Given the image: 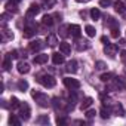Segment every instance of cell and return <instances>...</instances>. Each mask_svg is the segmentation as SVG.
<instances>
[{"label":"cell","instance_id":"obj_6","mask_svg":"<svg viewBox=\"0 0 126 126\" xmlns=\"http://www.w3.org/2000/svg\"><path fill=\"white\" fill-rule=\"evenodd\" d=\"M39 12H40V6L36 5V3H33V5H30V8L27 9V18H33V16H36Z\"/></svg>","mask_w":126,"mask_h":126},{"label":"cell","instance_id":"obj_12","mask_svg":"<svg viewBox=\"0 0 126 126\" xmlns=\"http://www.w3.org/2000/svg\"><path fill=\"white\" fill-rule=\"evenodd\" d=\"M59 50H61V53L68 55V53L71 52V46H70V43H67V42H62V43H59Z\"/></svg>","mask_w":126,"mask_h":126},{"label":"cell","instance_id":"obj_24","mask_svg":"<svg viewBox=\"0 0 126 126\" xmlns=\"http://www.w3.org/2000/svg\"><path fill=\"white\" fill-rule=\"evenodd\" d=\"M2 34H3V40H12V39H14V33H11V31L6 30V28H3Z\"/></svg>","mask_w":126,"mask_h":126},{"label":"cell","instance_id":"obj_30","mask_svg":"<svg viewBox=\"0 0 126 126\" xmlns=\"http://www.w3.org/2000/svg\"><path fill=\"white\" fill-rule=\"evenodd\" d=\"M113 77H114V73H105V74L101 76V80H102V82H110Z\"/></svg>","mask_w":126,"mask_h":126},{"label":"cell","instance_id":"obj_42","mask_svg":"<svg viewBox=\"0 0 126 126\" xmlns=\"http://www.w3.org/2000/svg\"><path fill=\"white\" fill-rule=\"evenodd\" d=\"M76 2H79V3H88L89 0H76Z\"/></svg>","mask_w":126,"mask_h":126},{"label":"cell","instance_id":"obj_5","mask_svg":"<svg viewBox=\"0 0 126 126\" xmlns=\"http://www.w3.org/2000/svg\"><path fill=\"white\" fill-rule=\"evenodd\" d=\"M117 50H119V46H117L116 43H108V45H105V49H104V52H105L110 58H114V56L117 55Z\"/></svg>","mask_w":126,"mask_h":126},{"label":"cell","instance_id":"obj_27","mask_svg":"<svg viewBox=\"0 0 126 126\" xmlns=\"http://www.w3.org/2000/svg\"><path fill=\"white\" fill-rule=\"evenodd\" d=\"M70 28V25H61V28H59V34L62 36V37H67L70 33H67V30Z\"/></svg>","mask_w":126,"mask_h":126},{"label":"cell","instance_id":"obj_23","mask_svg":"<svg viewBox=\"0 0 126 126\" xmlns=\"http://www.w3.org/2000/svg\"><path fill=\"white\" fill-rule=\"evenodd\" d=\"M85 31H86V34H88L89 37H95V34H96V31H95V28H94L92 25H86V27H85Z\"/></svg>","mask_w":126,"mask_h":126},{"label":"cell","instance_id":"obj_26","mask_svg":"<svg viewBox=\"0 0 126 126\" xmlns=\"http://www.w3.org/2000/svg\"><path fill=\"white\" fill-rule=\"evenodd\" d=\"M19 105H21V102L18 101V98L12 96V99H11V108L12 110H16V108H19Z\"/></svg>","mask_w":126,"mask_h":126},{"label":"cell","instance_id":"obj_8","mask_svg":"<svg viewBox=\"0 0 126 126\" xmlns=\"http://www.w3.org/2000/svg\"><path fill=\"white\" fill-rule=\"evenodd\" d=\"M70 34H71L73 37L79 39L80 34H82V28H80L79 25H76V24H71V25H70Z\"/></svg>","mask_w":126,"mask_h":126},{"label":"cell","instance_id":"obj_32","mask_svg":"<svg viewBox=\"0 0 126 126\" xmlns=\"http://www.w3.org/2000/svg\"><path fill=\"white\" fill-rule=\"evenodd\" d=\"M111 3H113L111 0H99V6H101V8H108Z\"/></svg>","mask_w":126,"mask_h":126},{"label":"cell","instance_id":"obj_19","mask_svg":"<svg viewBox=\"0 0 126 126\" xmlns=\"http://www.w3.org/2000/svg\"><path fill=\"white\" fill-rule=\"evenodd\" d=\"M114 9H116V12H119V14H123L125 11H126V6H125V3L123 2H114Z\"/></svg>","mask_w":126,"mask_h":126},{"label":"cell","instance_id":"obj_41","mask_svg":"<svg viewBox=\"0 0 126 126\" xmlns=\"http://www.w3.org/2000/svg\"><path fill=\"white\" fill-rule=\"evenodd\" d=\"M8 18H9V14H2V19L3 21H8Z\"/></svg>","mask_w":126,"mask_h":126},{"label":"cell","instance_id":"obj_16","mask_svg":"<svg viewBox=\"0 0 126 126\" xmlns=\"http://www.w3.org/2000/svg\"><path fill=\"white\" fill-rule=\"evenodd\" d=\"M67 73H76L77 71V61H70V62H67Z\"/></svg>","mask_w":126,"mask_h":126},{"label":"cell","instance_id":"obj_14","mask_svg":"<svg viewBox=\"0 0 126 126\" xmlns=\"http://www.w3.org/2000/svg\"><path fill=\"white\" fill-rule=\"evenodd\" d=\"M52 61H53V64L55 65H59V64H64V53L62 55H59V53H53L52 55Z\"/></svg>","mask_w":126,"mask_h":126},{"label":"cell","instance_id":"obj_21","mask_svg":"<svg viewBox=\"0 0 126 126\" xmlns=\"http://www.w3.org/2000/svg\"><path fill=\"white\" fill-rule=\"evenodd\" d=\"M42 24H43L45 27H46V25H47V27H50V25L53 24V16H50V15H45V16H43V19H42Z\"/></svg>","mask_w":126,"mask_h":126},{"label":"cell","instance_id":"obj_13","mask_svg":"<svg viewBox=\"0 0 126 126\" xmlns=\"http://www.w3.org/2000/svg\"><path fill=\"white\" fill-rule=\"evenodd\" d=\"M11 67H12V55L8 53L5 56V61H3V70L8 71V70H11Z\"/></svg>","mask_w":126,"mask_h":126},{"label":"cell","instance_id":"obj_37","mask_svg":"<svg viewBox=\"0 0 126 126\" xmlns=\"http://www.w3.org/2000/svg\"><path fill=\"white\" fill-rule=\"evenodd\" d=\"M53 5H55V0H49V2L46 0V2H45V8H46V9H50Z\"/></svg>","mask_w":126,"mask_h":126},{"label":"cell","instance_id":"obj_31","mask_svg":"<svg viewBox=\"0 0 126 126\" xmlns=\"http://www.w3.org/2000/svg\"><path fill=\"white\" fill-rule=\"evenodd\" d=\"M9 125H15V126H19V125H21V120H19L16 116H11V119H9Z\"/></svg>","mask_w":126,"mask_h":126},{"label":"cell","instance_id":"obj_28","mask_svg":"<svg viewBox=\"0 0 126 126\" xmlns=\"http://www.w3.org/2000/svg\"><path fill=\"white\" fill-rule=\"evenodd\" d=\"M110 113H111L110 108H105V107L101 108V117H102V119H108V117H110Z\"/></svg>","mask_w":126,"mask_h":126},{"label":"cell","instance_id":"obj_3","mask_svg":"<svg viewBox=\"0 0 126 126\" xmlns=\"http://www.w3.org/2000/svg\"><path fill=\"white\" fill-rule=\"evenodd\" d=\"M30 114H31L30 105H28L27 102H21V105H19V116H21V119L28 120V119H30Z\"/></svg>","mask_w":126,"mask_h":126},{"label":"cell","instance_id":"obj_38","mask_svg":"<svg viewBox=\"0 0 126 126\" xmlns=\"http://www.w3.org/2000/svg\"><path fill=\"white\" fill-rule=\"evenodd\" d=\"M67 123V119L65 117H58L56 119V125H65Z\"/></svg>","mask_w":126,"mask_h":126},{"label":"cell","instance_id":"obj_2","mask_svg":"<svg viewBox=\"0 0 126 126\" xmlns=\"http://www.w3.org/2000/svg\"><path fill=\"white\" fill-rule=\"evenodd\" d=\"M31 96L36 99V102L40 105V107H47L50 102H49V98H47V95L46 94H43V92H39V91H36V89H33L31 91Z\"/></svg>","mask_w":126,"mask_h":126},{"label":"cell","instance_id":"obj_4","mask_svg":"<svg viewBox=\"0 0 126 126\" xmlns=\"http://www.w3.org/2000/svg\"><path fill=\"white\" fill-rule=\"evenodd\" d=\"M64 85H65L68 89H71V91H76V89L80 88V82H79L77 79H71V77H65V79H64Z\"/></svg>","mask_w":126,"mask_h":126},{"label":"cell","instance_id":"obj_7","mask_svg":"<svg viewBox=\"0 0 126 126\" xmlns=\"http://www.w3.org/2000/svg\"><path fill=\"white\" fill-rule=\"evenodd\" d=\"M21 2H22V0H9V2L6 3V9H8L9 12H12V11H14V12H18L16 6H18Z\"/></svg>","mask_w":126,"mask_h":126},{"label":"cell","instance_id":"obj_22","mask_svg":"<svg viewBox=\"0 0 126 126\" xmlns=\"http://www.w3.org/2000/svg\"><path fill=\"white\" fill-rule=\"evenodd\" d=\"M89 42L88 40H80V42H77V50H86V49H89Z\"/></svg>","mask_w":126,"mask_h":126},{"label":"cell","instance_id":"obj_17","mask_svg":"<svg viewBox=\"0 0 126 126\" xmlns=\"http://www.w3.org/2000/svg\"><path fill=\"white\" fill-rule=\"evenodd\" d=\"M46 43H47L50 47L56 46V43H58V39H56V36H55V34H49V36L46 37Z\"/></svg>","mask_w":126,"mask_h":126},{"label":"cell","instance_id":"obj_20","mask_svg":"<svg viewBox=\"0 0 126 126\" xmlns=\"http://www.w3.org/2000/svg\"><path fill=\"white\" fill-rule=\"evenodd\" d=\"M92 104H94V99H92V98H85V99L82 101V104H80V108H82V110H86V108H89Z\"/></svg>","mask_w":126,"mask_h":126},{"label":"cell","instance_id":"obj_25","mask_svg":"<svg viewBox=\"0 0 126 126\" xmlns=\"http://www.w3.org/2000/svg\"><path fill=\"white\" fill-rule=\"evenodd\" d=\"M18 89H19L21 92L27 91V89H28V83H27V80H19V82H18Z\"/></svg>","mask_w":126,"mask_h":126},{"label":"cell","instance_id":"obj_40","mask_svg":"<svg viewBox=\"0 0 126 126\" xmlns=\"http://www.w3.org/2000/svg\"><path fill=\"white\" fill-rule=\"evenodd\" d=\"M120 58H122L123 61H126V50H122V53H120Z\"/></svg>","mask_w":126,"mask_h":126},{"label":"cell","instance_id":"obj_9","mask_svg":"<svg viewBox=\"0 0 126 126\" xmlns=\"http://www.w3.org/2000/svg\"><path fill=\"white\" fill-rule=\"evenodd\" d=\"M16 68H18V71H19L21 74H27V73L30 71V65L27 64V62H24V61L18 62V65H16Z\"/></svg>","mask_w":126,"mask_h":126},{"label":"cell","instance_id":"obj_34","mask_svg":"<svg viewBox=\"0 0 126 126\" xmlns=\"http://www.w3.org/2000/svg\"><path fill=\"white\" fill-rule=\"evenodd\" d=\"M37 123H46V125H47V123H49V117H47V116H42V117L37 119Z\"/></svg>","mask_w":126,"mask_h":126},{"label":"cell","instance_id":"obj_10","mask_svg":"<svg viewBox=\"0 0 126 126\" xmlns=\"http://www.w3.org/2000/svg\"><path fill=\"white\" fill-rule=\"evenodd\" d=\"M22 33H24V37H33L36 34V25H27Z\"/></svg>","mask_w":126,"mask_h":126},{"label":"cell","instance_id":"obj_11","mask_svg":"<svg viewBox=\"0 0 126 126\" xmlns=\"http://www.w3.org/2000/svg\"><path fill=\"white\" fill-rule=\"evenodd\" d=\"M43 47V42L42 40H33L31 43H30V50H33V52H37V50H40Z\"/></svg>","mask_w":126,"mask_h":126},{"label":"cell","instance_id":"obj_1","mask_svg":"<svg viewBox=\"0 0 126 126\" xmlns=\"http://www.w3.org/2000/svg\"><path fill=\"white\" fill-rule=\"evenodd\" d=\"M42 86L45 88H53L56 85V80L53 79V76L47 74V73H42V74H37V79H36Z\"/></svg>","mask_w":126,"mask_h":126},{"label":"cell","instance_id":"obj_15","mask_svg":"<svg viewBox=\"0 0 126 126\" xmlns=\"http://www.w3.org/2000/svg\"><path fill=\"white\" fill-rule=\"evenodd\" d=\"M45 62H47V55L46 53H40V55H37L34 58V64L42 65V64H45Z\"/></svg>","mask_w":126,"mask_h":126},{"label":"cell","instance_id":"obj_35","mask_svg":"<svg viewBox=\"0 0 126 126\" xmlns=\"http://www.w3.org/2000/svg\"><path fill=\"white\" fill-rule=\"evenodd\" d=\"M111 36H113V37H119V36H120L119 27H114V28H111Z\"/></svg>","mask_w":126,"mask_h":126},{"label":"cell","instance_id":"obj_18","mask_svg":"<svg viewBox=\"0 0 126 126\" xmlns=\"http://www.w3.org/2000/svg\"><path fill=\"white\" fill-rule=\"evenodd\" d=\"M111 111H113V114H116V116H123V113H125L122 104H114L113 108H111Z\"/></svg>","mask_w":126,"mask_h":126},{"label":"cell","instance_id":"obj_29","mask_svg":"<svg viewBox=\"0 0 126 126\" xmlns=\"http://www.w3.org/2000/svg\"><path fill=\"white\" fill-rule=\"evenodd\" d=\"M91 16H92V19H99V16H101V12H99V9H92L91 11Z\"/></svg>","mask_w":126,"mask_h":126},{"label":"cell","instance_id":"obj_36","mask_svg":"<svg viewBox=\"0 0 126 126\" xmlns=\"http://www.w3.org/2000/svg\"><path fill=\"white\" fill-rule=\"evenodd\" d=\"M95 114H96V111H95V110H89V111L86 113V117L91 120V119H94V117H95Z\"/></svg>","mask_w":126,"mask_h":126},{"label":"cell","instance_id":"obj_33","mask_svg":"<svg viewBox=\"0 0 126 126\" xmlns=\"http://www.w3.org/2000/svg\"><path fill=\"white\" fill-rule=\"evenodd\" d=\"M105 67H107V65H105V62H102V61H98L96 64H95V68H96V70H104Z\"/></svg>","mask_w":126,"mask_h":126},{"label":"cell","instance_id":"obj_39","mask_svg":"<svg viewBox=\"0 0 126 126\" xmlns=\"http://www.w3.org/2000/svg\"><path fill=\"white\" fill-rule=\"evenodd\" d=\"M101 42H102L104 45H108V43H110V40H108V37H105V36H102V37H101Z\"/></svg>","mask_w":126,"mask_h":126}]
</instances>
